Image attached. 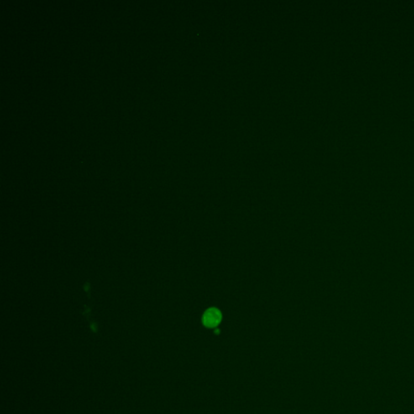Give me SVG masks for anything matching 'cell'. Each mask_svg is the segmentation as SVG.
<instances>
[{
	"label": "cell",
	"instance_id": "obj_1",
	"mask_svg": "<svg viewBox=\"0 0 414 414\" xmlns=\"http://www.w3.org/2000/svg\"><path fill=\"white\" fill-rule=\"evenodd\" d=\"M222 313L218 309L211 307L204 312L202 316V324L206 327L214 328L218 327L222 321Z\"/></svg>",
	"mask_w": 414,
	"mask_h": 414
}]
</instances>
